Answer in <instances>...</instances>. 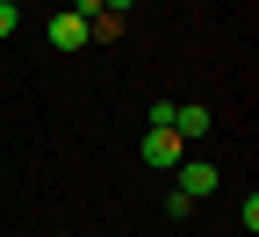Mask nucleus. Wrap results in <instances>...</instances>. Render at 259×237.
I'll return each instance as SVG.
<instances>
[{"instance_id": "5", "label": "nucleus", "mask_w": 259, "mask_h": 237, "mask_svg": "<svg viewBox=\"0 0 259 237\" xmlns=\"http://www.w3.org/2000/svg\"><path fill=\"white\" fill-rule=\"evenodd\" d=\"M122 36V15H87V43H115Z\"/></svg>"}, {"instance_id": "3", "label": "nucleus", "mask_w": 259, "mask_h": 237, "mask_svg": "<svg viewBox=\"0 0 259 237\" xmlns=\"http://www.w3.org/2000/svg\"><path fill=\"white\" fill-rule=\"evenodd\" d=\"M209 129H216V115L202 108V101H187V108H173V137L187 144V137H209Z\"/></svg>"}, {"instance_id": "7", "label": "nucleus", "mask_w": 259, "mask_h": 237, "mask_svg": "<svg viewBox=\"0 0 259 237\" xmlns=\"http://www.w3.org/2000/svg\"><path fill=\"white\" fill-rule=\"evenodd\" d=\"M130 8H137V0H101V15H130Z\"/></svg>"}, {"instance_id": "1", "label": "nucleus", "mask_w": 259, "mask_h": 237, "mask_svg": "<svg viewBox=\"0 0 259 237\" xmlns=\"http://www.w3.org/2000/svg\"><path fill=\"white\" fill-rule=\"evenodd\" d=\"M144 165H158V173H173V165H180V137H173V129H144Z\"/></svg>"}, {"instance_id": "6", "label": "nucleus", "mask_w": 259, "mask_h": 237, "mask_svg": "<svg viewBox=\"0 0 259 237\" xmlns=\"http://www.w3.org/2000/svg\"><path fill=\"white\" fill-rule=\"evenodd\" d=\"M15 22H22V8H8V0H0V43L15 36Z\"/></svg>"}, {"instance_id": "2", "label": "nucleus", "mask_w": 259, "mask_h": 237, "mask_svg": "<svg viewBox=\"0 0 259 237\" xmlns=\"http://www.w3.org/2000/svg\"><path fill=\"white\" fill-rule=\"evenodd\" d=\"M51 51H87V15H51Z\"/></svg>"}, {"instance_id": "8", "label": "nucleus", "mask_w": 259, "mask_h": 237, "mask_svg": "<svg viewBox=\"0 0 259 237\" xmlns=\"http://www.w3.org/2000/svg\"><path fill=\"white\" fill-rule=\"evenodd\" d=\"M8 8H22V0H8Z\"/></svg>"}, {"instance_id": "4", "label": "nucleus", "mask_w": 259, "mask_h": 237, "mask_svg": "<svg viewBox=\"0 0 259 237\" xmlns=\"http://www.w3.org/2000/svg\"><path fill=\"white\" fill-rule=\"evenodd\" d=\"M216 180H223V173H216V165H202V158H187V165H180V194H187V201L216 194Z\"/></svg>"}]
</instances>
